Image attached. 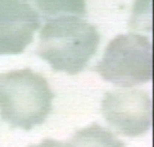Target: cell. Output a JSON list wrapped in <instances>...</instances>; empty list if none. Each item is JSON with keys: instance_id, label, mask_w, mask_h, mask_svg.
I'll list each match as a JSON object with an SVG mask.
<instances>
[{"instance_id": "cell-1", "label": "cell", "mask_w": 154, "mask_h": 147, "mask_svg": "<svg viewBox=\"0 0 154 147\" xmlns=\"http://www.w3.org/2000/svg\"><path fill=\"white\" fill-rule=\"evenodd\" d=\"M99 42L93 25L78 16H60L47 20L42 27L36 54L55 71L74 75L87 66Z\"/></svg>"}, {"instance_id": "cell-2", "label": "cell", "mask_w": 154, "mask_h": 147, "mask_svg": "<svg viewBox=\"0 0 154 147\" xmlns=\"http://www.w3.org/2000/svg\"><path fill=\"white\" fill-rule=\"evenodd\" d=\"M52 99L45 78L29 68L0 74V115L11 127L29 130L43 124Z\"/></svg>"}, {"instance_id": "cell-3", "label": "cell", "mask_w": 154, "mask_h": 147, "mask_svg": "<svg viewBox=\"0 0 154 147\" xmlns=\"http://www.w3.org/2000/svg\"><path fill=\"white\" fill-rule=\"evenodd\" d=\"M153 47L148 38L137 34L119 35L109 44L95 71L105 80L128 88L151 80Z\"/></svg>"}, {"instance_id": "cell-4", "label": "cell", "mask_w": 154, "mask_h": 147, "mask_svg": "<svg viewBox=\"0 0 154 147\" xmlns=\"http://www.w3.org/2000/svg\"><path fill=\"white\" fill-rule=\"evenodd\" d=\"M105 118L117 132L128 137L146 133L152 126V100L140 90L109 92L102 102Z\"/></svg>"}, {"instance_id": "cell-5", "label": "cell", "mask_w": 154, "mask_h": 147, "mask_svg": "<svg viewBox=\"0 0 154 147\" xmlns=\"http://www.w3.org/2000/svg\"><path fill=\"white\" fill-rule=\"evenodd\" d=\"M41 23L30 0H0V55L22 53Z\"/></svg>"}, {"instance_id": "cell-6", "label": "cell", "mask_w": 154, "mask_h": 147, "mask_svg": "<svg viewBox=\"0 0 154 147\" xmlns=\"http://www.w3.org/2000/svg\"><path fill=\"white\" fill-rule=\"evenodd\" d=\"M67 147H125L124 143L109 130L93 124L77 132L66 143Z\"/></svg>"}, {"instance_id": "cell-7", "label": "cell", "mask_w": 154, "mask_h": 147, "mask_svg": "<svg viewBox=\"0 0 154 147\" xmlns=\"http://www.w3.org/2000/svg\"><path fill=\"white\" fill-rule=\"evenodd\" d=\"M46 21L60 16H83L86 14L85 0H30Z\"/></svg>"}, {"instance_id": "cell-8", "label": "cell", "mask_w": 154, "mask_h": 147, "mask_svg": "<svg viewBox=\"0 0 154 147\" xmlns=\"http://www.w3.org/2000/svg\"><path fill=\"white\" fill-rule=\"evenodd\" d=\"M29 147H67L66 144L52 139H45L41 143L37 145H32Z\"/></svg>"}]
</instances>
